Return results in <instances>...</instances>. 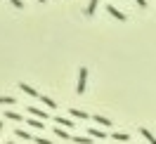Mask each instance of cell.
<instances>
[{"label":"cell","instance_id":"obj_1","mask_svg":"<svg viewBox=\"0 0 156 144\" xmlns=\"http://www.w3.org/2000/svg\"><path fill=\"white\" fill-rule=\"evenodd\" d=\"M85 80H88V68L80 66V68H78V85H76L78 95H85Z\"/></svg>","mask_w":156,"mask_h":144},{"label":"cell","instance_id":"obj_2","mask_svg":"<svg viewBox=\"0 0 156 144\" xmlns=\"http://www.w3.org/2000/svg\"><path fill=\"white\" fill-rule=\"evenodd\" d=\"M69 114L73 116V118H83V121H88V118H92V116H90L88 111H83V109H78V106H71V109H69Z\"/></svg>","mask_w":156,"mask_h":144},{"label":"cell","instance_id":"obj_3","mask_svg":"<svg viewBox=\"0 0 156 144\" xmlns=\"http://www.w3.org/2000/svg\"><path fill=\"white\" fill-rule=\"evenodd\" d=\"M55 123H57L59 128H64V130H66V128H69V130H71V128L76 125V123H73V121H71V118H64V116H55Z\"/></svg>","mask_w":156,"mask_h":144},{"label":"cell","instance_id":"obj_4","mask_svg":"<svg viewBox=\"0 0 156 144\" xmlns=\"http://www.w3.org/2000/svg\"><path fill=\"white\" fill-rule=\"evenodd\" d=\"M29 114L33 116V118H38V121H45V118H48V111H43L38 106H29Z\"/></svg>","mask_w":156,"mask_h":144},{"label":"cell","instance_id":"obj_5","mask_svg":"<svg viewBox=\"0 0 156 144\" xmlns=\"http://www.w3.org/2000/svg\"><path fill=\"white\" fill-rule=\"evenodd\" d=\"M88 137H92V139H104L107 132H104V130H99V128H88Z\"/></svg>","mask_w":156,"mask_h":144},{"label":"cell","instance_id":"obj_6","mask_svg":"<svg viewBox=\"0 0 156 144\" xmlns=\"http://www.w3.org/2000/svg\"><path fill=\"white\" fill-rule=\"evenodd\" d=\"M92 121H95V123H99V125H104V128H111V125H114L107 116H102V114H92Z\"/></svg>","mask_w":156,"mask_h":144},{"label":"cell","instance_id":"obj_7","mask_svg":"<svg viewBox=\"0 0 156 144\" xmlns=\"http://www.w3.org/2000/svg\"><path fill=\"white\" fill-rule=\"evenodd\" d=\"M107 12H109V14H111V17H116V19L126 21V14H123V12H121V10H116L114 5H107Z\"/></svg>","mask_w":156,"mask_h":144},{"label":"cell","instance_id":"obj_8","mask_svg":"<svg viewBox=\"0 0 156 144\" xmlns=\"http://www.w3.org/2000/svg\"><path fill=\"white\" fill-rule=\"evenodd\" d=\"M19 87L24 90V92H26V95H31V97H40V92L36 90V87H31L29 83H19Z\"/></svg>","mask_w":156,"mask_h":144},{"label":"cell","instance_id":"obj_9","mask_svg":"<svg viewBox=\"0 0 156 144\" xmlns=\"http://www.w3.org/2000/svg\"><path fill=\"white\" fill-rule=\"evenodd\" d=\"M55 135H57V137H62V139H73V135L69 132V130H64V128H55Z\"/></svg>","mask_w":156,"mask_h":144},{"label":"cell","instance_id":"obj_10","mask_svg":"<svg viewBox=\"0 0 156 144\" xmlns=\"http://www.w3.org/2000/svg\"><path fill=\"white\" fill-rule=\"evenodd\" d=\"M5 118H7V121H14V123H21V121H24L21 114H17V111H5Z\"/></svg>","mask_w":156,"mask_h":144},{"label":"cell","instance_id":"obj_11","mask_svg":"<svg viewBox=\"0 0 156 144\" xmlns=\"http://www.w3.org/2000/svg\"><path fill=\"white\" fill-rule=\"evenodd\" d=\"M29 125L36 128V130H45V128H48V125L43 123V121H38V118H29Z\"/></svg>","mask_w":156,"mask_h":144},{"label":"cell","instance_id":"obj_12","mask_svg":"<svg viewBox=\"0 0 156 144\" xmlns=\"http://www.w3.org/2000/svg\"><path fill=\"white\" fill-rule=\"evenodd\" d=\"M140 132H142V135L147 137V142H149V144H156V137H154L151 132H149V130H147L144 125H140Z\"/></svg>","mask_w":156,"mask_h":144},{"label":"cell","instance_id":"obj_13","mask_svg":"<svg viewBox=\"0 0 156 144\" xmlns=\"http://www.w3.org/2000/svg\"><path fill=\"white\" fill-rule=\"evenodd\" d=\"M14 135H17L19 139H33V135H31L29 130H21V128H17V130H14Z\"/></svg>","mask_w":156,"mask_h":144},{"label":"cell","instance_id":"obj_14","mask_svg":"<svg viewBox=\"0 0 156 144\" xmlns=\"http://www.w3.org/2000/svg\"><path fill=\"white\" fill-rule=\"evenodd\" d=\"M40 102H43L45 106H50V109H57V102H55V99H50L48 95H40Z\"/></svg>","mask_w":156,"mask_h":144},{"label":"cell","instance_id":"obj_15","mask_svg":"<svg viewBox=\"0 0 156 144\" xmlns=\"http://www.w3.org/2000/svg\"><path fill=\"white\" fill-rule=\"evenodd\" d=\"M97 5H99V0H90V2H88V7H85V14H88V17H90V14H95Z\"/></svg>","mask_w":156,"mask_h":144},{"label":"cell","instance_id":"obj_16","mask_svg":"<svg viewBox=\"0 0 156 144\" xmlns=\"http://www.w3.org/2000/svg\"><path fill=\"white\" fill-rule=\"evenodd\" d=\"M71 142H76V144H92V137H80V135H73V139Z\"/></svg>","mask_w":156,"mask_h":144},{"label":"cell","instance_id":"obj_17","mask_svg":"<svg viewBox=\"0 0 156 144\" xmlns=\"http://www.w3.org/2000/svg\"><path fill=\"white\" fill-rule=\"evenodd\" d=\"M111 137H114L116 142H128V139H130V135H128V132H114Z\"/></svg>","mask_w":156,"mask_h":144},{"label":"cell","instance_id":"obj_18","mask_svg":"<svg viewBox=\"0 0 156 144\" xmlns=\"http://www.w3.org/2000/svg\"><path fill=\"white\" fill-rule=\"evenodd\" d=\"M0 104H17L14 97H0Z\"/></svg>","mask_w":156,"mask_h":144},{"label":"cell","instance_id":"obj_19","mask_svg":"<svg viewBox=\"0 0 156 144\" xmlns=\"http://www.w3.org/2000/svg\"><path fill=\"white\" fill-rule=\"evenodd\" d=\"M33 142L36 144H52L50 139H45V137H33Z\"/></svg>","mask_w":156,"mask_h":144},{"label":"cell","instance_id":"obj_20","mask_svg":"<svg viewBox=\"0 0 156 144\" xmlns=\"http://www.w3.org/2000/svg\"><path fill=\"white\" fill-rule=\"evenodd\" d=\"M10 2L17 7V10H21V7H24V2H21V0H10Z\"/></svg>","mask_w":156,"mask_h":144},{"label":"cell","instance_id":"obj_21","mask_svg":"<svg viewBox=\"0 0 156 144\" xmlns=\"http://www.w3.org/2000/svg\"><path fill=\"white\" fill-rule=\"evenodd\" d=\"M137 5H140V7H147V0H135Z\"/></svg>","mask_w":156,"mask_h":144},{"label":"cell","instance_id":"obj_22","mask_svg":"<svg viewBox=\"0 0 156 144\" xmlns=\"http://www.w3.org/2000/svg\"><path fill=\"white\" fill-rule=\"evenodd\" d=\"M0 132H2V121H0Z\"/></svg>","mask_w":156,"mask_h":144},{"label":"cell","instance_id":"obj_23","mask_svg":"<svg viewBox=\"0 0 156 144\" xmlns=\"http://www.w3.org/2000/svg\"><path fill=\"white\" fill-rule=\"evenodd\" d=\"M40 2H45V0H40Z\"/></svg>","mask_w":156,"mask_h":144},{"label":"cell","instance_id":"obj_24","mask_svg":"<svg viewBox=\"0 0 156 144\" xmlns=\"http://www.w3.org/2000/svg\"><path fill=\"white\" fill-rule=\"evenodd\" d=\"M7 144H12V142H7Z\"/></svg>","mask_w":156,"mask_h":144}]
</instances>
